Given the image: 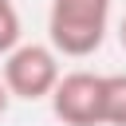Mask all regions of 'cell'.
Returning a JSON list of instances; mask_svg holds the SVG:
<instances>
[{"label":"cell","instance_id":"obj_1","mask_svg":"<svg viewBox=\"0 0 126 126\" xmlns=\"http://www.w3.org/2000/svg\"><path fill=\"white\" fill-rule=\"evenodd\" d=\"M106 20H110V0H51L47 12L51 51L71 59L94 55L106 39Z\"/></svg>","mask_w":126,"mask_h":126},{"label":"cell","instance_id":"obj_2","mask_svg":"<svg viewBox=\"0 0 126 126\" xmlns=\"http://www.w3.org/2000/svg\"><path fill=\"white\" fill-rule=\"evenodd\" d=\"M0 83H4L8 98H28V102L47 98L59 83V59L43 43H20L4 55Z\"/></svg>","mask_w":126,"mask_h":126},{"label":"cell","instance_id":"obj_3","mask_svg":"<svg viewBox=\"0 0 126 126\" xmlns=\"http://www.w3.org/2000/svg\"><path fill=\"white\" fill-rule=\"evenodd\" d=\"M51 110L67 126H102V75L94 71H71L59 75L55 91L47 94Z\"/></svg>","mask_w":126,"mask_h":126},{"label":"cell","instance_id":"obj_4","mask_svg":"<svg viewBox=\"0 0 126 126\" xmlns=\"http://www.w3.org/2000/svg\"><path fill=\"white\" fill-rule=\"evenodd\" d=\"M102 126H126V75H102Z\"/></svg>","mask_w":126,"mask_h":126},{"label":"cell","instance_id":"obj_5","mask_svg":"<svg viewBox=\"0 0 126 126\" xmlns=\"http://www.w3.org/2000/svg\"><path fill=\"white\" fill-rule=\"evenodd\" d=\"M20 47V12L12 0H0V55Z\"/></svg>","mask_w":126,"mask_h":126},{"label":"cell","instance_id":"obj_6","mask_svg":"<svg viewBox=\"0 0 126 126\" xmlns=\"http://www.w3.org/2000/svg\"><path fill=\"white\" fill-rule=\"evenodd\" d=\"M8 110V91H4V83H0V114Z\"/></svg>","mask_w":126,"mask_h":126},{"label":"cell","instance_id":"obj_7","mask_svg":"<svg viewBox=\"0 0 126 126\" xmlns=\"http://www.w3.org/2000/svg\"><path fill=\"white\" fill-rule=\"evenodd\" d=\"M118 39H122V47H126V16H122V24H118Z\"/></svg>","mask_w":126,"mask_h":126}]
</instances>
